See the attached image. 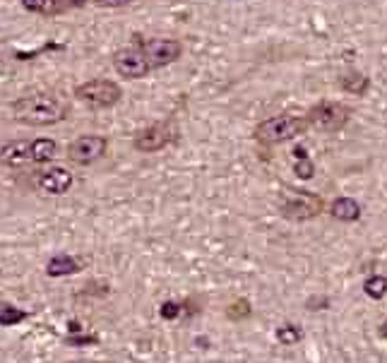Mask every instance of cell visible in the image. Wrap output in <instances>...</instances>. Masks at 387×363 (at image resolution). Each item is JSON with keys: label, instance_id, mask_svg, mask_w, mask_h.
<instances>
[{"label": "cell", "instance_id": "8fae6325", "mask_svg": "<svg viewBox=\"0 0 387 363\" xmlns=\"http://www.w3.org/2000/svg\"><path fill=\"white\" fill-rule=\"evenodd\" d=\"M0 164L10 168H22L27 164H34L31 154V140H12L0 147Z\"/></svg>", "mask_w": 387, "mask_h": 363}, {"label": "cell", "instance_id": "d6986e66", "mask_svg": "<svg viewBox=\"0 0 387 363\" xmlns=\"http://www.w3.org/2000/svg\"><path fill=\"white\" fill-rule=\"evenodd\" d=\"M229 320H246V317L253 315V308H250V303L246 301V298H238L236 303H231L229 310H227Z\"/></svg>", "mask_w": 387, "mask_h": 363}, {"label": "cell", "instance_id": "cb8c5ba5", "mask_svg": "<svg viewBox=\"0 0 387 363\" xmlns=\"http://www.w3.org/2000/svg\"><path fill=\"white\" fill-rule=\"evenodd\" d=\"M380 332H383V337H385V339H387V320L383 322V327H380Z\"/></svg>", "mask_w": 387, "mask_h": 363}, {"label": "cell", "instance_id": "4fadbf2b", "mask_svg": "<svg viewBox=\"0 0 387 363\" xmlns=\"http://www.w3.org/2000/svg\"><path fill=\"white\" fill-rule=\"evenodd\" d=\"M24 10L29 12H36V15H58V12L68 10V0H22Z\"/></svg>", "mask_w": 387, "mask_h": 363}, {"label": "cell", "instance_id": "7402d4cb", "mask_svg": "<svg viewBox=\"0 0 387 363\" xmlns=\"http://www.w3.org/2000/svg\"><path fill=\"white\" fill-rule=\"evenodd\" d=\"M159 315L164 317V320H176V317L180 315V303H176V301H166L164 306L159 308Z\"/></svg>", "mask_w": 387, "mask_h": 363}, {"label": "cell", "instance_id": "603a6c76", "mask_svg": "<svg viewBox=\"0 0 387 363\" xmlns=\"http://www.w3.org/2000/svg\"><path fill=\"white\" fill-rule=\"evenodd\" d=\"M99 8H125V5H130L133 0H94Z\"/></svg>", "mask_w": 387, "mask_h": 363}, {"label": "cell", "instance_id": "9a60e30c", "mask_svg": "<svg viewBox=\"0 0 387 363\" xmlns=\"http://www.w3.org/2000/svg\"><path fill=\"white\" fill-rule=\"evenodd\" d=\"M31 154H34V164H46V161H51L58 154L56 140H51V138L31 140Z\"/></svg>", "mask_w": 387, "mask_h": 363}, {"label": "cell", "instance_id": "6da1fadb", "mask_svg": "<svg viewBox=\"0 0 387 363\" xmlns=\"http://www.w3.org/2000/svg\"><path fill=\"white\" fill-rule=\"evenodd\" d=\"M68 111L70 106L53 92L29 94L12 103V116H15V121L31 128L56 126V123L68 118Z\"/></svg>", "mask_w": 387, "mask_h": 363}, {"label": "cell", "instance_id": "e0dca14e", "mask_svg": "<svg viewBox=\"0 0 387 363\" xmlns=\"http://www.w3.org/2000/svg\"><path fill=\"white\" fill-rule=\"evenodd\" d=\"M363 291H366V296L376 298V301L385 298V294H387V277H383V275L368 277V280H366V284H363Z\"/></svg>", "mask_w": 387, "mask_h": 363}, {"label": "cell", "instance_id": "52a82bcc", "mask_svg": "<svg viewBox=\"0 0 387 363\" xmlns=\"http://www.w3.org/2000/svg\"><path fill=\"white\" fill-rule=\"evenodd\" d=\"M108 140L104 135H80L68 145V159L77 166H89L106 154Z\"/></svg>", "mask_w": 387, "mask_h": 363}, {"label": "cell", "instance_id": "7c38bea8", "mask_svg": "<svg viewBox=\"0 0 387 363\" xmlns=\"http://www.w3.org/2000/svg\"><path fill=\"white\" fill-rule=\"evenodd\" d=\"M330 215H332V219L344 222V224L358 222V219H361V205L351 198H337L330 205Z\"/></svg>", "mask_w": 387, "mask_h": 363}, {"label": "cell", "instance_id": "8992f818", "mask_svg": "<svg viewBox=\"0 0 387 363\" xmlns=\"http://www.w3.org/2000/svg\"><path fill=\"white\" fill-rule=\"evenodd\" d=\"M113 68L123 80H142L152 73V66L147 61L145 51L140 46H125L113 53Z\"/></svg>", "mask_w": 387, "mask_h": 363}, {"label": "cell", "instance_id": "277c9868", "mask_svg": "<svg viewBox=\"0 0 387 363\" xmlns=\"http://www.w3.org/2000/svg\"><path fill=\"white\" fill-rule=\"evenodd\" d=\"M279 210L287 219L308 222V219H315L322 212V198L308 190H284Z\"/></svg>", "mask_w": 387, "mask_h": 363}, {"label": "cell", "instance_id": "30bf717a", "mask_svg": "<svg viewBox=\"0 0 387 363\" xmlns=\"http://www.w3.org/2000/svg\"><path fill=\"white\" fill-rule=\"evenodd\" d=\"M75 183V176L63 166H51L36 173V188L46 195H66Z\"/></svg>", "mask_w": 387, "mask_h": 363}, {"label": "cell", "instance_id": "9c48e42d", "mask_svg": "<svg viewBox=\"0 0 387 363\" xmlns=\"http://www.w3.org/2000/svg\"><path fill=\"white\" fill-rule=\"evenodd\" d=\"M140 48L145 51L147 61H150L154 70L171 66V63L180 61V56H183V46L176 39H147V41L140 44Z\"/></svg>", "mask_w": 387, "mask_h": 363}, {"label": "cell", "instance_id": "ac0fdd59", "mask_svg": "<svg viewBox=\"0 0 387 363\" xmlns=\"http://www.w3.org/2000/svg\"><path fill=\"white\" fill-rule=\"evenodd\" d=\"M303 339V332L299 325H282L277 329V342L284 347H294Z\"/></svg>", "mask_w": 387, "mask_h": 363}, {"label": "cell", "instance_id": "ba28073f", "mask_svg": "<svg viewBox=\"0 0 387 363\" xmlns=\"http://www.w3.org/2000/svg\"><path fill=\"white\" fill-rule=\"evenodd\" d=\"M173 140H176V128L164 121V123H154V126H147L145 131H140L135 135L133 147L142 154H152V152H159V149L169 147Z\"/></svg>", "mask_w": 387, "mask_h": 363}, {"label": "cell", "instance_id": "3957f363", "mask_svg": "<svg viewBox=\"0 0 387 363\" xmlns=\"http://www.w3.org/2000/svg\"><path fill=\"white\" fill-rule=\"evenodd\" d=\"M75 96L92 108H111L123 99V89H120V84H115L113 80L99 77V80H89L85 84H77Z\"/></svg>", "mask_w": 387, "mask_h": 363}, {"label": "cell", "instance_id": "5b68a950", "mask_svg": "<svg viewBox=\"0 0 387 363\" xmlns=\"http://www.w3.org/2000/svg\"><path fill=\"white\" fill-rule=\"evenodd\" d=\"M351 118V111L349 106L339 101H320L308 111V123L315 131H322V133H337L341 128L349 123Z\"/></svg>", "mask_w": 387, "mask_h": 363}, {"label": "cell", "instance_id": "5bb4252c", "mask_svg": "<svg viewBox=\"0 0 387 363\" xmlns=\"http://www.w3.org/2000/svg\"><path fill=\"white\" fill-rule=\"evenodd\" d=\"M80 270V262L70 255H56L51 257L46 265V275L48 277H66V275H75Z\"/></svg>", "mask_w": 387, "mask_h": 363}, {"label": "cell", "instance_id": "2e32d148", "mask_svg": "<svg viewBox=\"0 0 387 363\" xmlns=\"http://www.w3.org/2000/svg\"><path fill=\"white\" fill-rule=\"evenodd\" d=\"M341 89L344 92H351V94H366V89H368V77H363L361 73H346L341 77Z\"/></svg>", "mask_w": 387, "mask_h": 363}, {"label": "cell", "instance_id": "d4e9b609", "mask_svg": "<svg viewBox=\"0 0 387 363\" xmlns=\"http://www.w3.org/2000/svg\"><path fill=\"white\" fill-rule=\"evenodd\" d=\"M70 363H92V361H70Z\"/></svg>", "mask_w": 387, "mask_h": 363}, {"label": "cell", "instance_id": "7a4b0ae2", "mask_svg": "<svg viewBox=\"0 0 387 363\" xmlns=\"http://www.w3.org/2000/svg\"><path fill=\"white\" fill-rule=\"evenodd\" d=\"M311 128L308 123V116H296V113H279L274 118L262 121L260 126L253 131V138L260 142V145H284V142H291L299 135H303Z\"/></svg>", "mask_w": 387, "mask_h": 363}, {"label": "cell", "instance_id": "44dd1931", "mask_svg": "<svg viewBox=\"0 0 387 363\" xmlns=\"http://www.w3.org/2000/svg\"><path fill=\"white\" fill-rule=\"evenodd\" d=\"M19 320H24V310H17L12 306H3V303H0V325L10 327V325H17Z\"/></svg>", "mask_w": 387, "mask_h": 363}, {"label": "cell", "instance_id": "ffe728a7", "mask_svg": "<svg viewBox=\"0 0 387 363\" xmlns=\"http://www.w3.org/2000/svg\"><path fill=\"white\" fill-rule=\"evenodd\" d=\"M296 173L301 178H313L315 168H313V161L306 157V149H296Z\"/></svg>", "mask_w": 387, "mask_h": 363}]
</instances>
